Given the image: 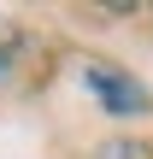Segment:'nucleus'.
I'll use <instances>...</instances> for the list:
<instances>
[{"label":"nucleus","mask_w":153,"mask_h":159,"mask_svg":"<svg viewBox=\"0 0 153 159\" xmlns=\"http://www.w3.org/2000/svg\"><path fill=\"white\" fill-rule=\"evenodd\" d=\"M83 83H88V94H94L106 112H118V118H130V112L147 106V89H142L130 71H118V65H88Z\"/></svg>","instance_id":"f257e3e1"},{"label":"nucleus","mask_w":153,"mask_h":159,"mask_svg":"<svg viewBox=\"0 0 153 159\" xmlns=\"http://www.w3.org/2000/svg\"><path fill=\"white\" fill-rule=\"evenodd\" d=\"M12 47H18V35H12V30H6V24H0V65H6V59H12Z\"/></svg>","instance_id":"f03ea898"}]
</instances>
